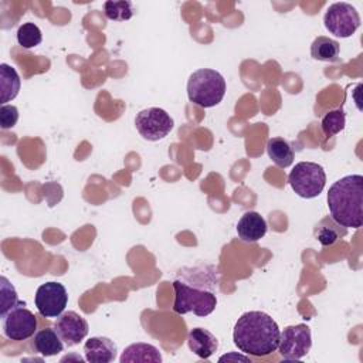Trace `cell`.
Segmentation results:
<instances>
[{
    "instance_id": "cell-17",
    "label": "cell",
    "mask_w": 363,
    "mask_h": 363,
    "mask_svg": "<svg viewBox=\"0 0 363 363\" xmlns=\"http://www.w3.org/2000/svg\"><path fill=\"white\" fill-rule=\"evenodd\" d=\"M21 86V79L18 72L9 64H0V91L1 105H6L9 101L14 99L18 95Z\"/></svg>"
},
{
    "instance_id": "cell-2",
    "label": "cell",
    "mask_w": 363,
    "mask_h": 363,
    "mask_svg": "<svg viewBox=\"0 0 363 363\" xmlns=\"http://www.w3.org/2000/svg\"><path fill=\"white\" fill-rule=\"evenodd\" d=\"M330 217L343 228H360L363 224V176L347 174L336 180L328 191Z\"/></svg>"
},
{
    "instance_id": "cell-5",
    "label": "cell",
    "mask_w": 363,
    "mask_h": 363,
    "mask_svg": "<svg viewBox=\"0 0 363 363\" xmlns=\"http://www.w3.org/2000/svg\"><path fill=\"white\" fill-rule=\"evenodd\" d=\"M289 186L302 199L318 197L326 184L325 169L315 162H299L288 176Z\"/></svg>"
},
{
    "instance_id": "cell-25",
    "label": "cell",
    "mask_w": 363,
    "mask_h": 363,
    "mask_svg": "<svg viewBox=\"0 0 363 363\" xmlns=\"http://www.w3.org/2000/svg\"><path fill=\"white\" fill-rule=\"evenodd\" d=\"M18 121V109L14 105H1L0 106V126L1 129L13 128Z\"/></svg>"
},
{
    "instance_id": "cell-6",
    "label": "cell",
    "mask_w": 363,
    "mask_h": 363,
    "mask_svg": "<svg viewBox=\"0 0 363 363\" xmlns=\"http://www.w3.org/2000/svg\"><path fill=\"white\" fill-rule=\"evenodd\" d=\"M323 24L326 30L335 37L347 38L352 37L360 27V16L352 4L339 1L328 7L323 16Z\"/></svg>"
},
{
    "instance_id": "cell-3",
    "label": "cell",
    "mask_w": 363,
    "mask_h": 363,
    "mask_svg": "<svg viewBox=\"0 0 363 363\" xmlns=\"http://www.w3.org/2000/svg\"><path fill=\"white\" fill-rule=\"evenodd\" d=\"M225 88V79L218 71L200 68L189 77L187 96L200 108H211L223 101Z\"/></svg>"
},
{
    "instance_id": "cell-26",
    "label": "cell",
    "mask_w": 363,
    "mask_h": 363,
    "mask_svg": "<svg viewBox=\"0 0 363 363\" xmlns=\"http://www.w3.org/2000/svg\"><path fill=\"white\" fill-rule=\"evenodd\" d=\"M224 360H244V362H250V363H251V359H250V357L242 356V354H234V353L224 354V356L220 357V362H224Z\"/></svg>"
},
{
    "instance_id": "cell-11",
    "label": "cell",
    "mask_w": 363,
    "mask_h": 363,
    "mask_svg": "<svg viewBox=\"0 0 363 363\" xmlns=\"http://www.w3.org/2000/svg\"><path fill=\"white\" fill-rule=\"evenodd\" d=\"M54 329L67 346H75L85 339L89 326L85 318H82L79 313L74 311H67L57 318Z\"/></svg>"
},
{
    "instance_id": "cell-1",
    "label": "cell",
    "mask_w": 363,
    "mask_h": 363,
    "mask_svg": "<svg viewBox=\"0 0 363 363\" xmlns=\"http://www.w3.org/2000/svg\"><path fill=\"white\" fill-rule=\"evenodd\" d=\"M279 335L278 323L268 313L250 311L235 322L233 340L242 353L262 357L277 350Z\"/></svg>"
},
{
    "instance_id": "cell-20",
    "label": "cell",
    "mask_w": 363,
    "mask_h": 363,
    "mask_svg": "<svg viewBox=\"0 0 363 363\" xmlns=\"http://www.w3.org/2000/svg\"><path fill=\"white\" fill-rule=\"evenodd\" d=\"M104 13L109 20L125 21L133 16L135 9H133V4L128 0H119V1L108 0L104 3Z\"/></svg>"
},
{
    "instance_id": "cell-4",
    "label": "cell",
    "mask_w": 363,
    "mask_h": 363,
    "mask_svg": "<svg viewBox=\"0 0 363 363\" xmlns=\"http://www.w3.org/2000/svg\"><path fill=\"white\" fill-rule=\"evenodd\" d=\"M174 288V303L173 311L179 315L193 312L197 316L210 315L217 306V296L211 291L199 289L187 285L183 281H173Z\"/></svg>"
},
{
    "instance_id": "cell-16",
    "label": "cell",
    "mask_w": 363,
    "mask_h": 363,
    "mask_svg": "<svg viewBox=\"0 0 363 363\" xmlns=\"http://www.w3.org/2000/svg\"><path fill=\"white\" fill-rule=\"evenodd\" d=\"M31 345L37 353H40L45 357L55 356L60 352H62V349H64V342L61 340V337L58 336L55 329H51V328H45V329L37 332L34 335Z\"/></svg>"
},
{
    "instance_id": "cell-22",
    "label": "cell",
    "mask_w": 363,
    "mask_h": 363,
    "mask_svg": "<svg viewBox=\"0 0 363 363\" xmlns=\"http://www.w3.org/2000/svg\"><path fill=\"white\" fill-rule=\"evenodd\" d=\"M346 125V115L343 109H333L323 115L320 121V128L326 136L337 135L340 130L345 129Z\"/></svg>"
},
{
    "instance_id": "cell-7",
    "label": "cell",
    "mask_w": 363,
    "mask_h": 363,
    "mask_svg": "<svg viewBox=\"0 0 363 363\" xmlns=\"http://www.w3.org/2000/svg\"><path fill=\"white\" fill-rule=\"evenodd\" d=\"M135 126L139 135L150 142L166 138L173 126V118L162 108H146L140 111L135 118Z\"/></svg>"
},
{
    "instance_id": "cell-10",
    "label": "cell",
    "mask_w": 363,
    "mask_h": 363,
    "mask_svg": "<svg viewBox=\"0 0 363 363\" xmlns=\"http://www.w3.org/2000/svg\"><path fill=\"white\" fill-rule=\"evenodd\" d=\"M37 330V318L35 315L26 308V303H20L9 311L3 316V332L6 337L11 340H26L31 337Z\"/></svg>"
},
{
    "instance_id": "cell-8",
    "label": "cell",
    "mask_w": 363,
    "mask_h": 363,
    "mask_svg": "<svg viewBox=\"0 0 363 363\" xmlns=\"http://www.w3.org/2000/svg\"><path fill=\"white\" fill-rule=\"evenodd\" d=\"M312 347L311 328L305 323L286 326L278 342V352L285 360H298L309 353Z\"/></svg>"
},
{
    "instance_id": "cell-23",
    "label": "cell",
    "mask_w": 363,
    "mask_h": 363,
    "mask_svg": "<svg viewBox=\"0 0 363 363\" xmlns=\"http://www.w3.org/2000/svg\"><path fill=\"white\" fill-rule=\"evenodd\" d=\"M0 316L3 318L9 311L16 308L20 301L16 292V288L10 284L6 277L0 278Z\"/></svg>"
},
{
    "instance_id": "cell-24",
    "label": "cell",
    "mask_w": 363,
    "mask_h": 363,
    "mask_svg": "<svg viewBox=\"0 0 363 363\" xmlns=\"http://www.w3.org/2000/svg\"><path fill=\"white\" fill-rule=\"evenodd\" d=\"M339 224L335 223V224H328V225H319L318 228V233H316V240L323 245V247H328V245H332L335 244L340 235H345V233H340L339 231ZM342 227V225H340Z\"/></svg>"
},
{
    "instance_id": "cell-18",
    "label": "cell",
    "mask_w": 363,
    "mask_h": 363,
    "mask_svg": "<svg viewBox=\"0 0 363 363\" xmlns=\"http://www.w3.org/2000/svg\"><path fill=\"white\" fill-rule=\"evenodd\" d=\"M340 44L329 37L319 35L311 44V55L313 60L325 61V62H336L339 61Z\"/></svg>"
},
{
    "instance_id": "cell-19",
    "label": "cell",
    "mask_w": 363,
    "mask_h": 363,
    "mask_svg": "<svg viewBox=\"0 0 363 363\" xmlns=\"http://www.w3.org/2000/svg\"><path fill=\"white\" fill-rule=\"evenodd\" d=\"M267 153L279 167H289L294 163V150L284 138H271L267 142Z\"/></svg>"
},
{
    "instance_id": "cell-15",
    "label": "cell",
    "mask_w": 363,
    "mask_h": 363,
    "mask_svg": "<svg viewBox=\"0 0 363 363\" xmlns=\"http://www.w3.org/2000/svg\"><path fill=\"white\" fill-rule=\"evenodd\" d=\"M121 363H160L162 354L157 347L149 343H132L119 357Z\"/></svg>"
},
{
    "instance_id": "cell-13",
    "label": "cell",
    "mask_w": 363,
    "mask_h": 363,
    "mask_svg": "<svg viewBox=\"0 0 363 363\" xmlns=\"http://www.w3.org/2000/svg\"><path fill=\"white\" fill-rule=\"evenodd\" d=\"M267 233V223L257 211H247L237 223V234L245 242H257Z\"/></svg>"
},
{
    "instance_id": "cell-12",
    "label": "cell",
    "mask_w": 363,
    "mask_h": 363,
    "mask_svg": "<svg viewBox=\"0 0 363 363\" xmlns=\"http://www.w3.org/2000/svg\"><path fill=\"white\" fill-rule=\"evenodd\" d=\"M118 347L109 337L94 336L84 345L85 360L91 363H111L116 357Z\"/></svg>"
},
{
    "instance_id": "cell-9",
    "label": "cell",
    "mask_w": 363,
    "mask_h": 363,
    "mask_svg": "<svg viewBox=\"0 0 363 363\" xmlns=\"http://www.w3.org/2000/svg\"><path fill=\"white\" fill-rule=\"evenodd\" d=\"M68 302V294L62 284L50 281L41 284L34 296V303L44 318H58Z\"/></svg>"
},
{
    "instance_id": "cell-21",
    "label": "cell",
    "mask_w": 363,
    "mask_h": 363,
    "mask_svg": "<svg viewBox=\"0 0 363 363\" xmlns=\"http://www.w3.org/2000/svg\"><path fill=\"white\" fill-rule=\"evenodd\" d=\"M17 43L23 48L37 47L43 41V33L40 27L34 23H24L17 30Z\"/></svg>"
},
{
    "instance_id": "cell-14",
    "label": "cell",
    "mask_w": 363,
    "mask_h": 363,
    "mask_svg": "<svg viewBox=\"0 0 363 363\" xmlns=\"http://www.w3.org/2000/svg\"><path fill=\"white\" fill-rule=\"evenodd\" d=\"M189 349L200 359H208L218 349L217 337L204 328H193L187 336Z\"/></svg>"
}]
</instances>
